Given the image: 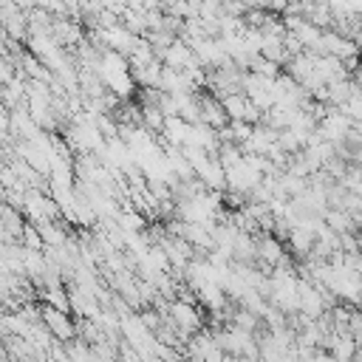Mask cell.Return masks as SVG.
Here are the masks:
<instances>
[{
    "label": "cell",
    "instance_id": "6da1fadb",
    "mask_svg": "<svg viewBox=\"0 0 362 362\" xmlns=\"http://www.w3.org/2000/svg\"><path fill=\"white\" fill-rule=\"evenodd\" d=\"M42 317H45V325H48L59 339H68V337L74 334V328H71L65 311H59V308H54V305H45V308H42Z\"/></svg>",
    "mask_w": 362,
    "mask_h": 362
},
{
    "label": "cell",
    "instance_id": "7a4b0ae2",
    "mask_svg": "<svg viewBox=\"0 0 362 362\" xmlns=\"http://www.w3.org/2000/svg\"><path fill=\"white\" fill-rule=\"evenodd\" d=\"M173 320H175L178 331H192V328L201 325V320L195 317V311H192L187 303H175V305H173Z\"/></svg>",
    "mask_w": 362,
    "mask_h": 362
},
{
    "label": "cell",
    "instance_id": "3957f363",
    "mask_svg": "<svg viewBox=\"0 0 362 362\" xmlns=\"http://www.w3.org/2000/svg\"><path fill=\"white\" fill-rule=\"evenodd\" d=\"M257 246H260L257 252H260L266 260H272V263H274V260H280V255H283V252H280V243H277V240H272V238H263Z\"/></svg>",
    "mask_w": 362,
    "mask_h": 362
}]
</instances>
